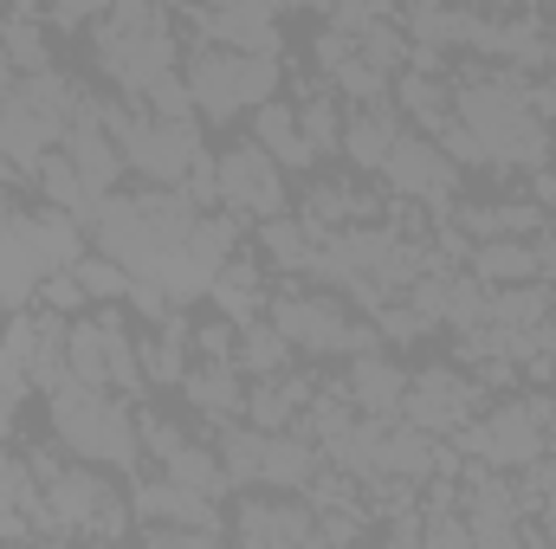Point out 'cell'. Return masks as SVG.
<instances>
[{
    "label": "cell",
    "instance_id": "obj_1",
    "mask_svg": "<svg viewBox=\"0 0 556 549\" xmlns=\"http://www.w3.org/2000/svg\"><path fill=\"white\" fill-rule=\"evenodd\" d=\"M33 472H39V537H124V531H137V511L111 485V465L72 459L52 439V446H33Z\"/></svg>",
    "mask_w": 556,
    "mask_h": 549
},
{
    "label": "cell",
    "instance_id": "obj_2",
    "mask_svg": "<svg viewBox=\"0 0 556 549\" xmlns=\"http://www.w3.org/2000/svg\"><path fill=\"white\" fill-rule=\"evenodd\" d=\"M91 59L111 91L142 98L162 72L181 65V33L168 0H111L104 20H91Z\"/></svg>",
    "mask_w": 556,
    "mask_h": 549
},
{
    "label": "cell",
    "instance_id": "obj_3",
    "mask_svg": "<svg viewBox=\"0 0 556 549\" xmlns=\"http://www.w3.org/2000/svg\"><path fill=\"white\" fill-rule=\"evenodd\" d=\"M46 420H52V439L72 452V459H91V465H111V472H142V433H137V401L111 395V388H91L78 375H65L59 388H46Z\"/></svg>",
    "mask_w": 556,
    "mask_h": 549
},
{
    "label": "cell",
    "instance_id": "obj_4",
    "mask_svg": "<svg viewBox=\"0 0 556 549\" xmlns=\"http://www.w3.org/2000/svg\"><path fill=\"white\" fill-rule=\"evenodd\" d=\"M98 111H104L117 149H124V168L149 188H181V175L207 155V142H201L207 124L201 117H162V111H149L142 98H124V91H98Z\"/></svg>",
    "mask_w": 556,
    "mask_h": 549
},
{
    "label": "cell",
    "instance_id": "obj_5",
    "mask_svg": "<svg viewBox=\"0 0 556 549\" xmlns=\"http://www.w3.org/2000/svg\"><path fill=\"white\" fill-rule=\"evenodd\" d=\"M266 323H273L298 356H311V362H330V356L343 362V356H356V349H376V343H382V336H376V323H369L356 304L330 297V284H317V278H285V284H273Z\"/></svg>",
    "mask_w": 556,
    "mask_h": 549
},
{
    "label": "cell",
    "instance_id": "obj_6",
    "mask_svg": "<svg viewBox=\"0 0 556 549\" xmlns=\"http://www.w3.org/2000/svg\"><path fill=\"white\" fill-rule=\"evenodd\" d=\"M181 78L194 91V111L201 124H240L253 117L266 98L285 91V59H266V52H233V46H214V39H194L188 59H181Z\"/></svg>",
    "mask_w": 556,
    "mask_h": 549
},
{
    "label": "cell",
    "instance_id": "obj_7",
    "mask_svg": "<svg viewBox=\"0 0 556 549\" xmlns=\"http://www.w3.org/2000/svg\"><path fill=\"white\" fill-rule=\"evenodd\" d=\"M65 362H72L78 382L111 388V395H124V401L155 395L149 375H142V349H137L130 304H91V310H78L72 330H65Z\"/></svg>",
    "mask_w": 556,
    "mask_h": 549
},
{
    "label": "cell",
    "instance_id": "obj_8",
    "mask_svg": "<svg viewBox=\"0 0 556 549\" xmlns=\"http://www.w3.org/2000/svg\"><path fill=\"white\" fill-rule=\"evenodd\" d=\"M453 446H459V459H485V465H505V472L531 465L538 452H551V433H544L538 395H531V388H518V395H505V401L479 408L459 433H453Z\"/></svg>",
    "mask_w": 556,
    "mask_h": 549
},
{
    "label": "cell",
    "instance_id": "obj_9",
    "mask_svg": "<svg viewBox=\"0 0 556 549\" xmlns=\"http://www.w3.org/2000/svg\"><path fill=\"white\" fill-rule=\"evenodd\" d=\"M130 511H137V537L142 544H220L227 537V518L214 511V498L175 485V478H142L130 491Z\"/></svg>",
    "mask_w": 556,
    "mask_h": 549
},
{
    "label": "cell",
    "instance_id": "obj_10",
    "mask_svg": "<svg viewBox=\"0 0 556 549\" xmlns=\"http://www.w3.org/2000/svg\"><path fill=\"white\" fill-rule=\"evenodd\" d=\"M214 181H220V207L240 214V220H253V227L291 207V175H285L253 137L227 142V149L214 155Z\"/></svg>",
    "mask_w": 556,
    "mask_h": 549
},
{
    "label": "cell",
    "instance_id": "obj_11",
    "mask_svg": "<svg viewBox=\"0 0 556 549\" xmlns=\"http://www.w3.org/2000/svg\"><path fill=\"white\" fill-rule=\"evenodd\" d=\"M479 408H485V388L472 382L466 362H427L408 375V395H402V420L420 433H440V439H453Z\"/></svg>",
    "mask_w": 556,
    "mask_h": 549
},
{
    "label": "cell",
    "instance_id": "obj_12",
    "mask_svg": "<svg viewBox=\"0 0 556 549\" xmlns=\"http://www.w3.org/2000/svg\"><path fill=\"white\" fill-rule=\"evenodd\" d=\"M382 188L402 194V201H420V207H453L459 188H466V168L427 137V130H402V142L382 162Z\"/></svg>",
    "mask_w": 556,
    "mask_h": 549
},
{
    "label": "cell",
    "instance_id": "obj_13",
    "mask_svg": "<svg viewBox=\"0 0 556 549\" xmlns=\"http://www.w3.org/2000/svg\"><path fill=\"white\" fill-rule=\"evenodd\" d=\"M65 330H72V317H59V310H46V304H20V310H7V323H0V336H7L13 356L26 362V375H33L39 395L72 375V362H65Z\"/></svg>",
    "mask_w": 556,
    "mask_h": 549
},
{
    "label": "cell",
    "instance_id": "obj_14",
    "mask_svg": "<svg viewBox=\"0 0 556 549\" xmlns=\"http://www.w3.org/2000/svg\"><path fill=\"white\" fill-rule=\"evenodd\" d=\"M330 395H343L356 413H376V420H402V395H408V369L395 362V356H382V343L376 349H356V356H343V375L337 382H324Z\"/></svg>",
    "mask_w": 556,
    "mask_h": 549
},
{
    "label": "cell",
    "instance_id": "obj_15",
    "mask_svg": "<svg viewBox=\"0 0 556 549\" xmlns=\"http://www.w3.org/2000/svg\"><path fill=\"white\" fill-rule=\"evenodd\" d=\"M227 531L253 549H273V544H317V511L304 491H278V498H240Z\"/></svg>",
    "mask_w": 556,
    "mask_h": 549
},
{
    "label": "cell",
    "instance_id": "obj_16",
    "mask_svg": "<svg viewBox=\"0 0 556 549\" xmlns=\"http://www.w3.org/2000/svg\"><path fill=\"white\" fill-rule=\"evenodd\" d=\"M65 155H72V168L85 175V188L104 201V194H117V181L130 175L124 168V149H117V137H111V124H104V111H98V91L78 104V117L65 124V142H59Z\"/></svg>",
    "mask_w": 556,
    "mask_h": 549
},
{
    "label": "cell",
    "instance_id": "obj_17",
    "mask_svg": "<svg viewBox=\"0 0 556 549\" xmlns=\"http://www.w3.org/2000/svg\"><path fill=\"white\" fill-rule=\"evenodd\" d=\"M298 214H304L317 233H337V227L382 220V194H376V188H363V175H356V168H350V175H317V181H304Z\"/></svg>",
    "mask_w": 556,
    "mask_h": 549
},
{
    "label": "cell",
    "instance_id": "obj_18",
    "mask_svg": "<svg viewBox=\"0 0 556 549\" xmlns=\"http://www.w3.org/2000/svg\"><path fill=\"white\" fill-rule=\"evenodd\" d=\"M408 130V117H402V104H395V91L389 98H369V104H350V117H343V162L356 168V175H382V162H389V149L402 142Z\"/></svg>",
    "mask_w": 556,
    "mask_h": 549
},
{
    "label": "cell",
    "instance_id": "obj_19",
    "mask_svg": "<svg viewBox=\"0 0 556 549\" xmlns=\"http://www.w3.org/2000/svg\"><path fill=\"white\" fill-rule=\"evenodd\" d=\"M266 272H273V266H266L260 253H247V246H240V253L214 272V284H207L214 310H220V317H233L240 330H247V323H260V317H266V304H273V278H266Z\"/></svg>",
    "mask_w": 556,
    "mask_h": 549
},
{
    "label": "cell",
    "instance_id": "obj_20",
    "mask_svg": "<svg viewBox=\"0 0 556 549\" xmlns=\"http://www.w3.org/2000/svg\"><path fill=\"white\" fill-rule=\"evenodd\" d=\"M247 137L260 142L266 155H273L285 175H304V168H317V149L304 142V124H298V104L278 91V98H266L253 117H247Z\"/></svg>",
    "mask_w": 556,
    "mask_h": 549
},
{
    "label": "cell",
    "instance_id": "obj_21",
    "mask_svg": "<svg viewBox=\"0 0 556 549\" xmlns=\"http://www.w3.org/2000/svg\"><path fill=\"white\" fill-rule=\"evenodd\" d=\"M39 537V472L33 452H13L0 439V544Z\"/></svg>",
    "mask_w": 556,
    "mask_h": 549
},
{
    "label": "cell",
    "instance_id": "obj_22",
    "mask_svg": "<svg viewBox=\"0 0 556 549\" xmlns=\"http://www.w3.org/2000/svg\"><path fill=\"white\" fill-rule=\"evenodd\" d=\"M181 401H188V413H201L207 426L233 420L240 401H247V375H240V362L194 356V362H188V375H181Z\"/></svg>",
    "mask_w": 556,
    "mask_h": 549
},
{
    "label": "cell",
    "instance_id": "obj_23",
    "mask_svg": "<svg viewBox=\"0 0 556 549\" xmlns=\"http://www.w3.org/2000/svg\"><path fill=\"white\" fill-rule=\"evenodd\" d=\"M317 472H324V446H317L304 426L266 433V459H260V485H266V491H304ZM260 485H253V491H260Z\"/></svg>",
    "mask_w": 556,
    "mask_h": 549
},
{
    "label": "cell",
    "instance_id": "obj_24",
    "mask_svg": "<svg viewBox=\"0 0 556 549\" xmlns=\"http://www.w3.org/2000/svg\"><path fill=\"white\" fill-rule=\"evenodd\" d=\"M260 259L266 266H278V278H304L311 266H317V246H324V233L298 214V207H285V214H273V220H260Z\"/></svg>",
    "mask_w": 556,
    "mask_h": 549
},
{
    "label": "cell",
    "instance_id": "obj_25",
    "mask_svg": "<svg viewBox=\"0 0 556 549\" xmlns=\"http://www.w3.org/2000/svg\"><path fill=\"white\" fill-rule=\"evenodd\" d=\"M291 85H298V91H291V104H298L304 142L317 149V162H324V155H337V149H343V117H350L343 91H337L330 78H291Z\"/></svg>",
    "mask_w": 556,
    "mask_h": 549
},
{
    "label": "cell",
    "instance_id": "obj_26",
    "mask_svg": "<svg viewBox=\"0 0 556 549\" xmlns=\"http://www.w3.org/2000/svg\"><path fill=\"white\" fill-rule=\"evenodd\" d=\"M395 104H402V117H408V130H440V124H453V72H395Z\"/></svg>",
    "mask_w": 556,
    "mask_h": 549
},
{
    "label": "cell",
    "instance_id": "obj_27",
    "mask_svg": "<svg viewBox=\"0 0 556 549\" xmlns=\"http://www.w3.org/2000/svg\"><path fill=\"white\" fill-rule=\"evenodd\" d=\"M466 272L485 278V284H531V278H544L538 272V240H472Z\"/></svg>",
    "mask_w": 556,
    "mask_h": 549
},
{
    "label": "cell",
    "instance_id": "obj_28",
    "mask_svg": "<svg viewBox=\"0 0 556 549\" xmlns=\"http://www.w3.org/2000/svg\"><path fill=\"white\" fill-rule=\"evenodd\" d=\"M155 472H162V478H175V485H188V491H201V498H227V491H233L214 439H188V446H175Z\"/></svg>",
    "mask_w": 556,
    "mask_h": 549
},
{
    "label": "cell",
    "instance_id": "obj_29",
    "mask_svg": "<svg viewBox=\"0 0 556 549\" xmlns=\"http://www.w3.org/2000/svg\"><path fill=\"white\" fill-rule=\"evenodd\" d=\"M33 181H39V201L65 207V214H78V220H91V214H98V194L85 188V175L72 168V155H65V149H46V155H39V168H33Z\"/></svg>",
    "mask_w": 556,
    "mask_h": 549
},
{
    "label": "cell",
    "instance_id": "obj_30",
    "mask_svg": "<svg viewBox=\"0 0 556 549\" xmlns=\"http://www.w3.org/2000/svg\"><path fill=\"white\" fill-rule=\"evenodd\" d=\"M52 26L39 20V13H0V39H7V59H13V72L20 78H33V72H52V39H46Z\"/></svg>",
    "mask_w": 556,
    "mask_h": 549
},
{
    "label": "cell",
    "instance_id": "obj_31",
    "mask_svg": "<svg viewBox=\"0 0 556 549\" xmlns=\"http://www.w3.org/2000/svg\"><path fill=\"white\" fill-rule=\"evenodd\" d=\"M233 362H240V375H247V382H266V375H285V369L298 362V349H291L273 323L260 317V323H247V330H240V349H233Z\"/></svg>",
    "mask_w": 556,
    "mask_h": 549
},
{
    "label": "cell",
    "instance_id": "obj_32",
    "mask_svg": "<svg viewBox=\"0 0 556 549\" xmlns=\"http://www.w3.org/2000/svg\"><path fill=\"white\" fill-rule=\"evenodd\" d=\"M72 272H78V284H85V297L91 304H130V266H117L111 253H98V246H85L78 259H72Z\"/></svg>",
    "mask_w": 556,
    "mask_h": 549
},
{
    "label": "cell",
    "instance_id": "obj_33",
    "mask_svg": "<svg viewBox=\"0 0 556 549\" xmlns=\"http://www.w3.org/2000/svg\"><path fill=\"white\" fill-rule=\"evenodd\" d=\"M26 395H39V388H33V375H26V362L13 356V343L0 336V439H13V433H20Z\"/></svg>",
    "mask_w": 556,
    "mask_h": 549
},
{
    "label": "cell",
    "instance_id": "obj_34",
    "mask_svg": "<svg viewBox=\"0 0 556 549\" xmlns=\"http://www.w3.org/2000/svg\"><path fill=\"white\" fill-rule=\"evenodd\" d=\"M33 304H46V310H59V317H78V310H91V297H85V284H78V272H72V266H65V272H46V278H39Z\"/></svg>",
    "mask_w": 556,
    "mask_h": 549
},
{
    "label": "cell",
    "instance_id": "obj_35",
    "mask_svg": "<svg viewBox=\"0 0 556 549\" xmlns=\"http://www.w3.org/2000/svg\"><path fill=\"white\" fill-rule=\"evenodd\" d=\"M104 7L111 0H39V13L52 26H91V20H104Z\"/></svg>",
    "mask_w": 556,
    "mask_h": 549
},
{
    "label": "cell",
    "instance_id": "obj_36",
    "mask_svg": "<svg viewBox=\"0 0 556 549\" xmlns=\"http://www.w3.org/2000/svg\"><path fill=\"white\" fill-rule=\"evenodd\" d=\"M466 7H485V13H511L518 0H466Z\"/></svg>",
    "mask_w": 556,
    "mask_h": 549
},
{
    "label": "cell",
    "instance_id": "obj_37",
    "mask_svg": "<svg viewBox=\"0 0 556 549\" xmlns=\"http://www.w3.org/2000/svg\"><path fill=\"white\" fill-rule=\"evenodd\" d=\"M551 98H556V72H551Z\"/></svg>",
    "mask_w": 556,
    "mask_h": 549
},
{
    "label": "cell",
    "instance_id": "obj_38",
    "mask_svg": "<svg viewBox=\"0 0 556 549\" xmlns=\"http://www.w3.org/2000/svg\"><path fill=\"white\" fill-rule=\"evenodd\" d=\"M551 52H556V26H551Z\"/></svg>",
    "mask_w": 556,
    "mask_h": 549
},
{
    "label": "cell",
    "instance_id": "obj_39",
    "mask_svg": "<svg viewBox=\"0 0 556 549\" xmlns=\"http://www.w3.org/2000/svg\"><path fill=\"white\" fill-rule=\"evenodd\" d=\"M0 13H7V0H0Z\"/></svg>",
    "mask_w": 556,
    "mask_h": 549
},
{
    "label": "cell",
    "instance_id": "obj_40",
    "mask_svg": "<svg viewBox=\"0 0 556 549\" xmlns=\"http://www.w3.org/2000/svg\"><path fill=\"white\" fill-rule=\"evenodd\" d=\"M0 323H7V310H0Z\"/></svg>",
    "mask_w": 556,
    "mask_h": 549
}]
</instances>
